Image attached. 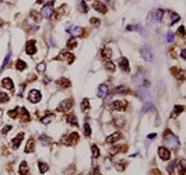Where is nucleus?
Returning a JSON list of instances; mask_svg holds the SVG:
<instances>
[{"mask_svg": "<svg viewBox=\"0 0 186 175\" xmlns=\"http://www.w3.org/2000/svg\"><path fill=\"white\" fill-rule=\"evenodd\" d=\"M163 139H164V141H165V146L169 147L171 150H173V151H178L179 150V147H181L179 139L173 132H171L169 129H165V130H164Z\"/></svg>", "mask_w": 186, "mask_h": 175, "instance_id": "nucleus-1", "label": "nucleus"}, {"mask_svg": "<svg viewBox=\"0 0 186 175\" xmlns=\"http://www.w3.org/2000/svg\"><path fill=\"white\" fill-rule=\"evenodd\" d=\"M79 140H80V135L77 133V132H71L70 135L62 137L60 143L62 144H66V146H74V144L79 143Z\"/></svg>", "mask_w": 186, "mask_h": 175, "instance_id": "nucleus-2", "label": "nucleus"}, {"mask_svg": "<svg viewBox=\"0 0 186 175\" xmlns=\"http://www.w3.org/2000/svg\"><path fill=\"white\" fill-rule=\"evenodd\" d=\"M163 20H165V23L168 24V25H172V24H175L176 21L181 20V16L176 14L175 11H172V10H164Z\"/></svg>", "mask_w": 186, "mask_h": 175, "instance_id": "nucleus-3", "label": "nucleus"}, {"mask_svg": "<svg viewBox=\"0 0 186 175\" xmlns=\"http://www.w3.org/2000/svg\"><path fill=\"white\" fill-rule=\"evenodd\" d=\"M163 17H164V10L163 8H157L155 11H151L148 14V23L150 24L160 23V21H163Z\"/></svg>", "mask_w": 186, "mask_h": 175, "instance_id": "nucleus-4", "label": "nucleus"}, {"mask_svg": "<svg viewBox=\"0 0 186 175\" xmlns=\"http://www.w3.org/2000/svg\"><path fill=\"white\" fill-rule=\"evenodd\" d=\"M53 13H55V10H53V3H46V4L42 6L41 16L44 17V19H50V17H53Z\"/></svg>", "mask_w": 186, "mask_h": 175, "instance_id": "nucleus-5", "label": "nucleus"}, {"mask_svg": "<svg viewBox=\"0 0 186 175\" xmlns=\"http://www.w3.org/2000/svg\"><path fill=\"white\" fill-rule=\"evenodd\" d=\"M73 104H74L73 98L65 99V101H62L60 104L58 105V111L59 112H67V111H70L71 108H73Z\"/></svg>", "mask_w": 186, "mask_h": 175, "instance_id": "nucleus-6", "label": "nucleus"}, {"mask_svg": "<svg viewBox=\"0 0 186 175\" xmlns=\"http://www.w3.org/2000/svg\"><path fill=\"white\" fill-rule=\"evenodd\" d=\"M127 102L126 101H121V99H118V101H113L112 104L109 105V111H126L127 109Z\"/></svg>", "mask_w": 186, "mask_h": 175, "instance_id": "nucleus-7", "label": "nucleus"}, {"mask_svg": "<svg viewBox=\"0 0 186 175\" xmlns=\"http://www.w3.org/2000/svg\"><path fill=\"white\" fill-rule=\"evenodd\" d=\"M42 99V93L39 90H31V91L28 93V101L31 102V104H38Z\"/></svg>", "mask_w": 186, "mask_h": 175, "instance_id": "nucleus-8", "label": "nucleus"}, {"mask_svg": "<svg viewBox=\"0 0 186 175\" xmlns=\"http://www.w3.org/2000/svg\"><path fill=\"white\" fill-rule=\"evenodd\" d=\"M171 73L173 74V77H175L176 80L179 81V83H182V81L186 80V72L182 70V69H179V67H171Z\"/></svg>", "mask_w": 186, "mask_h": 175, "instance_id": "nucleus-9", "label": "nucleus"}, {"mask_svg": "<svg viewBox=\"0 0 186 175\" xmlns=\"http://www.w3.org/2000/svg\"><path fill=\"white\" fill-rule=\"evenodd\" d=\"M25 53L29 56H34L37 53V42L34 39H29L27 41V45H25Z\"/></svg>", "mask_w": 186, "mask_h": 175, "instance_id": "nucleus-10", "label": "nucleus"}, {"mask_svg": "<svg viewBox=\"0 0 186 175\" xmlns=\"http://www.w3.org/2000/svg\"><path fill=\"white\" fill-rule=\"evenodd\" d=\"M158 157H160L163 161H169V160H171V151H169V149L165 147V146L158 147Z\"/></svg>", "mask_w": 186, "mask_h": 175, "instance_id": "nucleus-11", "label": "nucleus"}, {"mask_svg": "<svg viewBox=\"0 0 186 175\" xmlns=\"http://www.w3.org/2000/svg\"><path fill=\"white\" fill-rule=\"evenodd\" d=\"M56 59H58V60H65V59H66L69 65H71V63L74 62V59H76V58H74V55H73L71 52H67V50H62L60 55H59Z\"/></svg>", "mask_w": 186, "mask_h": 175, "instance_id": "nucleus-12", "label": "nucleus"}, {"mask_svg": "<svg viewBox=\"0 0 186 175\" xmlns=\"http://www.w3.org/2000/svg\"><path fill=\"white\" fill-rule=\"evenodd\" d=\"M66 31H67L69 34L74 35V37H84V35H85V31H84V28H83V27H79V25L70 27V28L66 29Z\"/></svg>", "mask_w": 186, "mask_h": 175, "instance_id": "nucleus-13", "label": "nucleus"}, {"mask_svg": "<svg viewBox=\"0 0 186 175\" xmlns=\"http://www.w3.org/2000/svg\"><path fill=\"white\" fill-rule=\"evenodd\" d=\"M121 139H122L121 132H115V133L109 135V136L105 139V143H106V144H113V143H116V141H119Z\"/></svg>", "mask_w": 186, "mask_h": 175, "instance_id": "nucleus-14", "label": "nucleus"}, {"mask_svg": "<svg viewBox=\"0 0 186 175\" xmlns=\"http://www.w3.org/2000/svg\"><path fill=\"white\" fill-rule=\"evenodd\" d=\"M18 112H20V119H21V122H23V123H27V122L31 120V115H29V112L27 111V108L21 107Z\"/></svg>", "mask_w": 186, "mask_h": 175, "instance_id": "nucleus-15", "label": "nucleus"}, {"mask_svg": "<svg viewBox=\"0 0 186 175\" xmlns=\"http://www.w3.org/2000/svg\"><path fill=\"white\" fill-rule=\"evenodd\" d=\"M119 67H121V70H123L125 73H130V66H129V60L126 58H119Z\"/></svg>", "mask_w": 186, "mask_h": 175, "instance_id": "nucleus-16", "label": "nucleus"}, {"mask_svg": "<svg viewBox=\"0 0 186 175\" xmlns=\"http://www.w3.org/2000/svg\"><path fill=\"white\" fill-rule=\"evenodd\" d=\"M92 7H94L95 11H98V13H102V14H105L108 11V6L104 4L102 2H98V0H97V2H94Z\"/></svg>", "mask_w": 186, "mask_h": 175, "instance_id": "nucleus-17", "label": "nucleus"}, {"mask_svg": "<svg viewBox=\"0 0 186 175\" xmlns=\"http://www.w3.org/2000/svg\"><path fill=\"white\" fill-rule=\"evenodd\" d=\"M185 109H186L185 105H175V107H173V109H172V112H171V119H175V118H178Z\"/></svg>", "mask_w": 186, "mask_h": 175, "instance_id": "nucleus-18", "label": "nucleus"}, {"mask_svg": "<svg viewBox=\"0 0 186 175\" xmlns=\"http://www.w3.org/2000/svg\"><path fill=\"white\" fill-rule=\"evenodd\" d=\"M24 136H25V135H24V132H20V133L17 135V136L14 137L13 140H11V147H13V149H18L20 144H21V141H23V139H24Z\"/></svg>", "mask_w": 186, "mask_h": 175, "instance_id": "nucleus-19", "label": "nucleus"}, {"mask_svg": "<svg viewBox=\"0 0 186 175\" xmlns=\"http://www.w3.org/2000/svg\"><path fill=\"white\" fill-rule=\"evenodd\" d=\"M127 150V147L126 146H113V147H111L109 150H108V156H116L118 153H121V151H126Z\"/></svg>", "mask_w": 186, "mask_h": 175, "instance_id": "nucleus-20", "label": "nucleus"}, {"mask_svg": "<svg viewBox=\"0 0 186 175\" xmlns=\"http://www.w3.org/2000/svg\"><path fill=\"white\" fill-rule=\"evenodd\" d=\"M108 94H109V87H108V84L106 83L101 84V86L98 87V97L105 98Z\"/></svg>", "mask_w": 186, "mask_h": 175, "instance_id": "nucleus-21", "label": "nucleus"}, {"mask_svg": "<svg viewBox=\"0 0 186 175\" xmlns=\"http://www.w3.org/2000/svg\"><path fill=\"white\" fill-rule=\"evenodd\" d=\"M65 119H66V122L69 123V125H71V126H79V120H77V116H76V114H69V115H66L65 116Z\"/></svg>", "mask_w": 186, "mask_h": 175, "instance_id": "nucleus-22", "label": "nucleus"}, {"mask_svg": "<svg viewBox=\"0 0 186 175\" xmlns=\"http://www.w3.org/2000/svg\"><path fill=\"white\" fill-rule=\"evenodd\" d=\"M142 56L147 60V62H152V52H151V49H150L148 46H143Z\"/></svg>", "mask_w": 186, "mask_h": 175, "instance_id": "nucleus-23", "label": "nucleus"}, {"mask_svg": "<svg viewBox=\"0 0 186 175\" xmlns=\"http://www.w3.org/2000/svg\"><path fill=\"white\" fill-rule=\"evenodd\" d=\"M2 86L4 87V88H7L8 91H13L14 90V83H13V80H11L10 77H4L2 80Z\"/></svg>", "mask_w": 186, "mask_h": 175, "instance_id": "nucleus-24", "label": "nucleus"}, {"mask_svg": "<svg viewBox=\"0 0 186 175\" xmlns=\"http://www.w3.org/2000/svg\"><path fill=\"white\" fill-rule=\"evenodd\" d=\"M176 170H178V175L186 174V160H179L176 164Z\"/></svg>", "mask_w": 186, "mask_h": 175, "instance_id": "nucleus-25", "label": "nucleus"}, {"mask_svg": "<svg viewBox=\"0 0 186 175\" xmlns=\"http://www.w3.org/2000/svg\"><path fill=\"white\" fill-rule=\"evenodd\" d=\"M56 84H58L60 88H70L71 83L69 78H65V77H60L59 80H56Z\"/></svg>", "mask_w": 186, "mask_h": 175, "instance_id": "nucleus-26", "label": "nucleus"}, {"mask_svg": "<svg viewBox=\"0 0 186 175\" xmlns=\"http://www.w3.org/2000/svg\"><path fill=\"white\" fill-rule=\"evenodd\" d=\"M18 174L20 175H29V165L27 164V161H21L18 167Z\"/></svg>", "mask_w": 186, "mask_h": 175, "instance_id": "nucleus-27", "label": "nucleus"}, {"mask_svg": "<svg viewBox=\"0 0 186 175\" xmlns=\"http://www.w3.org/2000/svg\"><path fill=\"white\" fill-rule=\"evenodd\" d=\"M101 58L105 60H111V58H112V49L111 48H102L101 49Z\"/></svg>", "mask_w": 186, "mask_h": 175, "instance_id": "nucleus-28", "label": "nucleus"}, {"mask_svg": "<svg viewBox=\"0 0 186 175\" xmlns=\"http://www.w3.org/2000/svg\"><path fill=\"white\" fill-rule=\"evenodd\" d=\"M130 93L132 91L126 86H119V87H116V88L113 90V94H126L127 95V94H130Z\"/></svg>", "mask_w": 186, "mask_h": 175, "instance_id": "nucleus-29", "label": "nucleus"}, {"mask_svg": "<svg viewBox=\"0 0 186 175\" xmlns=\"http://www.w3.org/2000/svg\"><path fill=\"white\" fill-rule=\"evenodd\" d=\"M112 123L116 126V128H123L125 126V123H126V120H125V118H122V116H116V118H113V120H112Z\"/></svg>", "mask_w": 186, "mask_h": 175, "instance_id": "nucleus-30", "label": "nucleus"}, {"mask_svg": "<svg viewBox=\"0 0 186 175\" xmlns=\"http://www.w3.org/2000/svg\"><path fill=\"white\" fill-rule=\"evenodd\" d=\"M34 150H35V141H34V139L31 137L25 146V153L27 154H31V153H34Z\"/></svg>", "mask_w": 186, "mask_h": 175, "instance_id": "nucleus-31", "label": "nucleus"}, {"mask_svg": "<svg viewBox=\"0 0 186 175\" xmlns=\"http://www.w3.org/2000/svg\"><path fill=\"white\" fill-rule=\"evenodd\" d=\"M53 119H55V114H52V112H48L46 115H45V116L41 119V122L44 123V125H48V123H50Z\"/></svg>", "mask_w": 186, "mask_h": 175, "instance_id": "nucleus-32", "label": "nucleus"}, {"mask_svg": "<svg viewBox=\"0 0 186 175\" xmlns=\"http://www.w3.org/2000/svg\"><path fill=\"white\" fill-rule=\"evenodd\" d=\"M39 140L44 146H50L52 144V139L49 136H46V135H39Z\"/></svg>", "mask_w": 186, "mask_h": 175, "instance_id": "nucleus-33", "label": "nucleus"}, {"mask_svg": "<svg viewBox=\"0 0 186 175\" xmlns=\"http://www.w3.org/2000/svg\"><path fill=\"white\" fill-rule=\"evenodd\" d=\"M105 69H106L109 73H115L116 66H115V63H113V62H111V60H106V62H105Z\"/></svg>", "mask_w": 186, "mask_h": 175, "instance_id": "nucleus-34", "label": "nucleus"}, {"mask_svg": "<svg viewBox=\"0 0 186 175\" xmlns=\"http://www.w3.org/2000/svg\"><path fill=\"white\" fill-rule=\"evenodd\" d=\"M91 151H92V158H98L101 156V150L97 144H92L91 146Z\"/></svg>", "mask_w": 186, "mask_h": 175, "instance_id": "nucleus-35", "label": "nucleus"}, {"mask_svg": "<svg viewBox=\"0 0 186 175\" xmlns=\"http://www.w3.org/2000/svg\"><path fill=\"white\" fill-rule=\"evenodd\" d=\"M90 108H91V105H90V99L84 98L81 101V111H83V112H88Z\"/></svg>", "mask_w": 186, "mask_h": 175, "instance_id": "nucleus-36", "label": "nucleus"}, {"mask_svg": "<svg viewBox=\"0 0 186 175\" xmlns=\"http://www.w3.org/2000/svg\"><path fill=\"white\" fill-rule=\"evenodd\" d=\"M16 69H17V70H20V72L25 70V69H27V63L24 62V60L18 59V60H17V62H16Z\"/></svg>", "mask_w": 186, "mask_h": 175, "instance_id": "nucleus-37", "label": "nucleus"}, {"mask_svg": "<svg viewBox=\"0 0 186 175\" xmlns=\"http://www.w3.org/2000/svg\"><path fill=\"white\" fill-rule=\"evenodd\" d=\"M38 168H39V172L45 174V172H48V170H49V165H48L46 162H44V161H39L38 162Z\"/></svg>", "mask_w": 186, "mask_h": 175, "instance_id": "nucleus-38", "label": "nucleus"}, {"mask_svg": "<svg viewBox=\"0 0 186 175\" xmlns=\"http://www.w3.org/2000/svg\"><path fill=\"white\" fill-rule=\"evenodd\" d=\"M83 130H84V136H85V137H91V126L88 125V122L84 123Z\"/></svg>", "mask_w": 186, "mask_h": 175, "instance_id": "nucleus-39", "label": "nucleus"}, {"mask_svg": "<svg viewBox=\"0 0 186 175\" xmlns=\"http://www.w3.org/2000/svg\"><path fill=\"white\" fill-rule=\"evenodd\" d=\"M77 48V41L76 38H70L67 41V49H76Z\"/></svg>", "mask_w": 186, "mask_h": 175, "instance_id": "nucleus-40", "label": "nucleus"}, {"mask_svg": "<svg viewBox=\"0 0 186 175\" xmlns=\"http://www.w3.org/2000/svg\"><path fill=\"white\" fill-rule=\"evenodd\" d=\"M176 164H178V161L175 160V161H172L169 165H168L167 170H168V172H169V175H175V171H173V170L176 168Z\"/></svg>", "mask_w": 186, "mask_h": 175, "instance_id": "nucleus-41", "label": "nucleus"}, {"mask_svg": "<svg viewBox=\"0 0 186 175\" xmlns=\"http://www.w3.org/2000/svg\"><path fill=\"white\" fill-rule=\"evenodd\" d=\"M79 10L81 11V13H87V11H88V6H87V3L84 2V0H81V2L79 3Z\"/></svg>", "mask_w": 186, "mask_h": 175, "instance_id": "nucleus-42", "label": "nucleus"}, {"mask_svg": "<svg viewBox=\"0 0 186 175\" xmlns=\"http://www.w3.org/2000/svg\"><path fill=\"white\" fill-rule=\"evenodd\" d=\"M126 161H118V162H115V167H116V170L118 171H123L125 168H126Z\"/></svg>", "mask_w": 186, "mask_h": 175, "instance_id": "nucleus-43", "label": "nucleus"}, {"mask_svg": "<svg viewBox=\"0 0 186 175\" xmlns=\"http://www.w3.org/2000/svg\"><path fill=\"white\" fill-rule=\"evenodd\" d=\"M18 111H20V108H14V109L8 111V116L13 118V119H17V116H18Z\"/></svg>", "mask_w": 186, "mask_h": 175, "instance_id": "nucleus-44", "label": "nucleus"}, {"mask_svg": "<svg viewBox=\"0 0 186 175\" xmlns=\"http://www.w3.org/2000/svg\"><path fill=\"white\" fill-rule=\"evenodd\" d=\"M143 78H144V74H143L142 72H139V73H137L136 76L133 77V80L136 81V83H142L143 84Z\"/></svg>", "mask_w": 186, "mask_h": 175, "instance_id": "nucleus-45", "label": "nucleus"}, {"mask_svg": "<svg viewBox=\"0 0 186 175\" xmlns=\"http://www.w3.org/2000/svg\"><path fill=\"white\" fill-rule=\"evenodd\" d=\"M10 101V97H8V94H6V93H0V102H3V104H6V102Z\"/></svg>", "mask_w": 186, "mask_h": 175, "instance_id": "nucleus-46", "label": "nucleus"}, {"mask_svg": "<svg viewBox=\"0 0 186 175\" xmlns=\"http://www.w3.org/2000/svg\"><path fill=\"white\" fill-rule=\"evenodd\" d=\"M90 24H91L92 27H98L101 24V21H100V19H97V17H91V19H90Z\"/></svg>", "mask_w": 186, "mask_h": 175, "instance_id": "nucleus-47", "label": "nucleus"}, {"mask_svg": "<svg viewBox=\"0 0 186 175\" xmlns=\"http://www.w3.org/2000/svg\"><path fill=\"white\" fill-rule=\"evenodd\" d=\"M137 94H139L142 98H147V97H148V93H147V91H146V88H143V87H140V88H139Z\"/></svg>", "mask_w": 186, "mask_h": 175, "instance_id": "nucleus-48", "label": "nucleus"}, {"mask_svg": "<svg viewBox=\"0 0 186 175\" xmlns=\"http://www.w3.org/2000/svg\"><path fill=\"white\" fill-rule=\"evenodd\" d=\"M37 70H38V73H44V72L46 70V65H45L44 62L38 63V66H37Z\"/></svg>", "mask_w": 186, "mask_h": 175, "instance_id": "nucleus-49", "label": "nucleus"}, {"mask_svg": "<svg viewBox=\"0 0 186 175\" xmlns=\"http://www.w3.org/2000/svg\"><path fill=\"white\" fill-rule=\"evenodd\" d=\"M178 35H179L181 38H185V37H186V29H185L183 25H181V27L178 28Z\"/></svg>", "mask_w": 186, "mask_h": 175, "instance_id": "nucleus-50", "label": "nucleus"}, {"mask_svg": "<svg viewBox=\"0 0 186 175\" xmlns=\"http://www.w3.org/2000/svg\"><path fill=\"white\" fill-rule=\"evenodd\" d=\"M151 109H152V104H146L144 108L142 109V115L143 114H146V112H148V111H151Z\"/></svg>", "mask_w": 186, "mask_h": 175, "instance_id": "nucleus-51", "label": "nucleus"}, {"mask_svg": "<svg viewBox=\"0 0 186 175\" xmlns=\"http://www.w3.org/2000/svg\"><path fill=\"white\" fill-rule=\"evenodd\" d=\"M10 130H11V125H6L4 128H3L2 133H3V135H7V133H8V132H10Z\"/></svg>", "mask_w": 186, "mask_h": 175, "instance_id": "nucleus-52", "label": "nucleus"}, {"mask_svg": "<svg viewBox=\"0 0 186 175\" xmlns=\"http://www.w3.org/2000/svg\"><path fill=\"white\" fill-rule=\"evenodd\" d=\"M10 58H11V56H10V53H8V55H7V56H6L4 62H3V65H2V69H4V67H6V66H7V63H8V62H10Z\"/></svg>", "mask_w": 186, "mask_h": 175, "instance_id": "nucleus-53", "label": "nucleus"}, {"mask_svg": "<svg viewBox=\"0 0 186 175\" xmlns=\"http://www.w3.org/2000/svg\"><path fill=\"white\" fill-rule=\"evenodd\" d=\"M127 31H136V29H140V27L139 25H127Z\"/></svg>", "mask_w": 186, "mask_h": 175, "instance_id": "nucleus-54", "label": "nucleus"}, {"mask_svg": "<svg viewBox=\"0 0 186 175\" xmlns=\"http://www.w3.org/2000/svg\"><path fill=\"white\" fill-rule=\"evenodd\" d=\"M167 42H173V34L171 31L167 34Z\"/></svg>", "mask_w": 186, "mask_h": 175, "instance_id": "nucleus-55", "label": "nucleus"}, {"mask_svg": "<svg viewBox=\"0 0 186 175\" xmlns=\"http://www.w3.org/2000/svg\"><path fill=\"white\" fill-rule=\"evenodd\" d=\"M24 88H25V84H21V86H20V88H18V97H21V95H23Z\"/></svg>", "mask_w": 186, "mask_h": 175, "instance_id": "nucleus-56", "label": "nucleus"}, {"mask_svg": "<svg viewBox=\"0 0 186 175\" xmlns=\"http://www.w3.org/2000/svg\"><path fill=\"white\" fill-rule=\"evenodd\" d=\"M151 175H163L160 170H157V168H154V170H151Z\"/></svg>", "mask_w": 186, "mask_h": 175, "instance_id": "nucleus-57", "label": "nucleus"}, {"mask_svg": "<svg viewBox=\"0 0 186 175\" xmlns=\"http://www.w3.org/2000/svg\"><path fill=\"white\" fill-rule=\"evenodd\" d=\"M91 175H101V171H100V168H98V167H95Z\"/></svg>", "mask_w": 186, "mask_h": 175, "instance_id": "nucleus-58", "label": "nucleus"}, {"mask_svg": "<svg viewBox=\"0 0 186 175\" xmlns=\"http://www.w3.org/2000/svg\"><path fill=\"white\" fill-rule=\"evenodd\" d=\"M181 58L183 59V60H186V49H182L181 50Z\"/></svg>", "mask_w": 186, "mask_h": 175, "instance_id": "nucleus-59", "label": "nucleus"}, {"mask_svg": "<svg viewBox=\"0 0 186 175\" xmlns=\"http://www.w3.org/2000/svg\"><path fill=\"white\" fill-rule=\"evenodd\" d=\"M55 2V0H38V3H45V4H46V3H53Z\"/></svg>", "mask_w": 186, "mask_h": 175, "instance_id": "nucleus-60", "label": "nucleus"}, {"mask_svg": "<svg viewBox=\"0 0 186 175\" xmlns=\"http://www.w3.org/2000/svg\"><path fill=\"white\" fill-rule=\"evenodd\" d=\"M155 136H157V135H155V133H150L147 137H148V139H155Z\"/></svg>", "mask_w": 186, "mask_h": 175, "instance_id": "nucleus-61", "label": "nucleus"}, {"mask_svg": "<svg viewBox=\"0 0 186 175\" xmlns=\"http://www.w3.org/2000/svg\"><path fill=\"white\" fill-rule=\"evenodd\" d=\"M0 25H3V21L2 20H0Z\"/></svg>", "mask_w": 186, "mask_h": 175, "instance_id": "nucleus-62", "label": "nucleus"}, {"mask_svg": "<svg viewBox=\"0 0 186 175\" xmlns=\"http://www.w3.org/2000/svg\"><path fill=\"white\" fill-rule=\"evenodd\" d=\"M88 175H91V174H88Z\"/></svg>", "mask_w": 186, "mask_h": 175, "instance_id": "nucleus-63", "label": "nucleus"}, {"mask_svg": "<svg viewBox=\"0 0 186 175\" xmlns=\"http://www.w3.org/2000/svg\"><path fill=\"white\" fill-rule=\"evenodd\" d=\"M84 2H85V0H84Z\"/></svg>", "mask_w": 186, "mask_h": 175, "instance_id": "nucleus-64", "label": "nucleus"}]
</instances>
